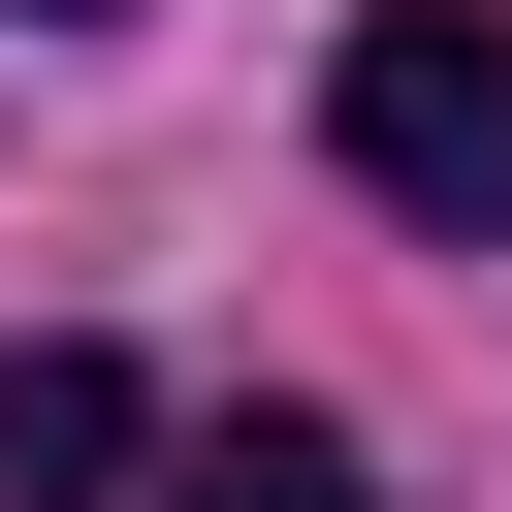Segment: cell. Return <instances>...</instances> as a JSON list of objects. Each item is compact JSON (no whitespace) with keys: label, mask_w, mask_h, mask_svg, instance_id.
<instances>
[{"label":"cell","mask_w":512,"mask_h":512,"mask_svg":"<svg viewBox=\"0 0 512 512\" xmlns=\"http://www.w3.org/2000/svg\"><path fill=\"white\" fill-rule=\"evenodd\" d=\"M160 512H384V448H352V416H192Z\"/></svg>","instance_id":"cell-3"},{"label":"cell","mask_w":512,"mask_h":512,"mask_svg":"<svg viewBox=\"0 0 512 512\" xmlns=\"http://www.w3.org/2000/svg\"><path fill=\"white\" fill-rule=\"evenodd\" d=\"M320 160H352L384 224H448V256H512V0H384V32L320 64Z\"/></svg>","instance_id":"cell-1"},{"label":"cell","mask_w":512,"mask_h":512,"mask_svg":"<svg viewBox=\"0 0 512 512\" xmlns=\"http://www.w3.org/2000/svg\"><path fill=\"white\" fill-rule=\"evenodd\" d=\"M160 480V384L128 352H0V512H128Z\"/></svg>","instance_id":"cell-2"}]
</instances>
